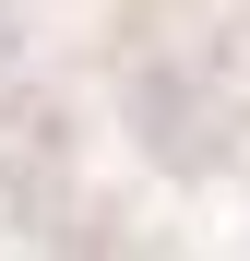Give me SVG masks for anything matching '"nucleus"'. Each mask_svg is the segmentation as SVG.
Masks as SVG:
<instances>
[]
</instances>
